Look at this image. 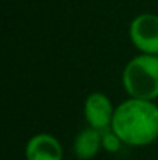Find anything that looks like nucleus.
Segmentation results:
<instances>
[{
	"instance_id": "obj_1",
	"label": "nucleus",
	"mask_w": 158,
	"mask_h": 160,
	"mask_svg": "<svg viewBox=\"0 0 158 160\" xmlns=\"http://www.w3.org/2000/svg\"><path fill=\"white\" fill-rule=\"evenodd\" d=\"M110 129L127 146H147L158 138V106L154 101L127 98L116 106Z\"/></svg>"
},
{
	"instance_id": "obj_2",
	"label": "nucleus",
	"mask_w": 158,
	"mask_h": 160,
	"mask_svg": "<svg viewBox=\"0 0 158 160\" xmlns=\"http://www.w3.org/2000/svg\"><path fill=\"white\" fill-rule=\"evenodd\" d=\"M122 87L130 98L154 101L158 98V56L136 54L122 70Z\"/></svg>"
},
{
	"instance_id": "obj_3",
	"label": "nucleus",
	"mask_w": 158,
	"mask_h": 160,
	"mask_svg": "<svg viewBox=\"0 0 158 160\" xmlns=\"http://www.w3.org/2000/svg\"><path fill=\"white\" fill-rule=\"evenodd\" d=\"M129 38L140 53L158 56V14L143 12L133 17L129 25Z\"/></svg>"
},
{
	"instance_id": "obj_4",
	"label": "nucleus",
	"mask_w": 158,
	"mask_h": 160,
	"mask_svg": "<svg viewBox=\"0 0 158 160\" xmlns=\"http://www.w3.org/2000/svg\"><path fill=\"white\" fill-rule=\"evenodd\" d=\"M115 109L110 101V98L103 92H93L90 93L84 101V118L89 124V128L107 131L112 128Z\"/></svg>"
},
{
	"instance_id": "obj_5",
	"label": "nucleus",
	"mask_w": 158,
	"mask_h": 160,
	"mask_svg": "<svg viewBox=\"0 0 158 160\" xmlns=\"http://www.w3.org/2000/svg\"><path fill=\"white\" fill-rule=\"evenodd\" d=\"M26 160H64V148L51 134H36L25 145Z\"/></svg>"
},
{
	"instance_id": "obj_6",
	"label": "nucleus",
	"mask_w": 158,
	"mask_h": 160,
	"mask_svg": "<svg viewBox=\"0 0 158 160\" xmlns=\"http://www.w3.org/2000/svg\"><path fill=\"white\" fill-rule=\"evenodd\" d=\"M103 149V132L93 128L81 131L73 142V152L79 160H92Z\"/></svg>"
},
{
	"instance_id": "obj_7",
	"label": "nucleus",
	"mask_w": 158,
	"mask_h": 160,
	"mask_svg": "<svg viewBox=\"0 0 158 160\" xmlns=\"http://www.w3.org/2000/svg\"><path fill=\"white\" fill-rule=\"evenodd\" d=\"M122 140L112 129L103 131V149H105L107 152H118L122 148Z\"/></svg>"
}]
</instances>
